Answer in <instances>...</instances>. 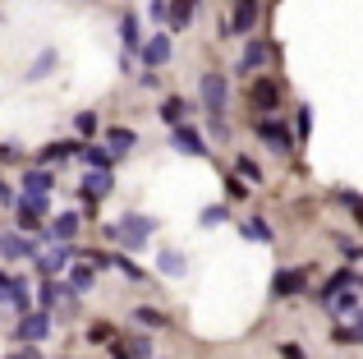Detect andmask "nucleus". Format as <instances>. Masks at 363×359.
Wrapping results in <instances>:
<instances>
[{"instance_id":"nucleus-1","label":"nucleus","mask_w":363,"mask_h":359,"mask_svg":"<svg viewBox=\"0 0 363 359\" xmlns=\"http://www.w3.org/2000/svg\"><path fill=\"white\" fill-rule=\"evenodd\" d=\"M152 231H157V221H152V216L129 212V216H120L116 226H106V240H116L124 253H138V249H147Z\"/></svg>"},{"instance_id":"nucleus-2","label":"nucleus","mask_w":363,"mask_h":359,"mask_svg":"<svg viewBox=\"0 0 363 359\" xmlns=\"http://www.w3.org/2000/svg\"><path fill=\"white\" fill-rule=\"evenodd\" d=\"M253 134L262 138V143L272 148L276 157H290V153H294V134H290V125H285V120H257Z\"/></svg>"},{"instance_id":"nucleus-3","label":"nucleus","mask_w":363,"mask_h":359,"mask_svg":"<svg viewBox=\"0 0 363 359\" xmlns=\"http://www.w3.org/2000/svg\"><path fill=\"white\" fill-rule=\"evenodd\" d=\"M198 92H203L207 116H225V101H230V83H225L221 74H203V79H198Z\"/></svg>"},{"instance_id":"nucleus-4","label":"nucleus","mask_w":363,"mask_h":359,"mask_svg":"<svg viewBox=\"0 0 363 359\" xmlns=\"http://www.w3.org/2000/svg\"><path fill=\"white\" fill-rule=\"evenodd\" d=\"M51 336V314H28V318H18V327H14V341L18 346H37V341H46Z\"/></svg>"},{"instance_id":"nucleus-5","label":"nucleus","mask_w":363,"mask_h":359,"mask_svg":"<svg viewBox=\"0 0 363 359\" xmlns=\"http://www.w3.org/2000/svg\"><path fill=\"white\" fill-rule=\"evenodd\" d=\"M170 55H175V42H170V33H157V37H147V42H143L138 60L147 65V70H161V65H170Z\"/></svg>"},{"instance_id":"nucleus-6","label":"nucleus","mask_w":363,"mask_h":359,"mask_svg":"<svg viewBox=\"0 0 363 359\" xmlns=\"http://www.w3.org/2000/svg\"><path fill=\"white\" fill-rule=\"evenodd\" d=\"M281 97H285V88H281V83H272V79H257L253 88H248V101H253L257 111H276V106H281Z\"/></svg>"},{"instance_id":"nucleus-7","label":"nucleus","mask_w":363,"mask_h":359,"mask_svg":"<svg viewBox=\"0 0 363 359\" xmlns=\"http://www.w3.org/2000/svg\"><path fill=\"white\" fill-rule=\"evenodd\" d=\"M69 258H74V249H69V244H55V249L37 253V272H42V277H60V272L69 267Z\"/></svg>"},{"instance_id":"nucleus-8","label":"nucleus","mask_w":363,"mask_h":359,"mask_svg":"<svg viewBox=\"0 0 363 359\" xmlns=\"http://www.w3.org/2000/svg\"><path fill=\"white\" fill-rule=\"evenodd\" d=\"M170 143H175L184 157H207V143L198 138V129H194V125H179V129H170Z\"/></svg>"},{"instance_id":"nucleus-9","label":"nucleus","mask_w":363,"mask_h":359,"mask_svg":"<svg viewBox=\"0 0 363 359\" xmlns=\"http://www.w3.org/2000/svg\"><path fill=\"white\" fill-rule=\"evenodd\" d=\"M111 184H116L111 171H88V175H83V184H79V194L88 198V203H101V198L111 194Z\"/></svg>"},{"instance_id":"nucleus-10","label":"nucleus","mask_w":363,"mask_h":359,"mask_svg":"<svg viewBox=\"0 0 363 359\" xmlns=\"http://www.w3.org/2000/svg\"><path fill=\"white\" fill-rule=\"evenodd\" d=\"M37 244L28 240V235H0V258L5 263H18V258H33Z\"/></svg>"},{"instance_id":"nucleus-11","label":"nucleus","mask_w":363,"mask_h":359,"mask_svg":"<svg viewBox=\"0 0 363 359\" xmlns=\"http://www.w3.org/2000/svg\"><path fill=\"white\" fill-rule=\"evenodd\" d=\"M267 60H272V42H257V37H248V46H244V55H240V74L262 70Z\"/></svg>"},{"instance_id":"nucleus-12","label":"nucleus","mask_w":363,"mask_h":359,"mask_svg":"<svg viewBox=\"0 0 363 359\" xmlns=\"http://www.w3.org/2000/svg\"><path fill=\"white\" fill-rule=\"evenodd\" d=\"M79 226H83V216H79V212H60L51 226H46V235H51V240H60V244H69L74 235H79Z\"/></svg>"},{"instance_id":"nucleus-13","label":"nucleus","mask_w":363,"mask_h":359,"mask_svg":"<svg viewBox=\"0 0 363 359\" xmlns=\"http://www.w3.org/2000/svg\"><path fill=\"white\" fill-rule=\"evenodd\" d=\"M51 189H55V175L46 171V166H33V171H23V194H42V198H51Z\"/></svg>"},{"instance_id":"nucleus-14","label":"nucleus","mask_w":363,"mask_h":359,"mask_svg":"<svg viewBox=\"0 0 363 359\" xmlns=\"http://www.w3.org/2000/svg\"><path fill=\"white\" fill-rule=\"evenodd\" d=\"M303 281H308V267H290V272H276L272 290H276V295H299Z\"/></svg>"},{"instance_id":"nucleus-15","label":"nucleus","mask_w":363,"mask_h":359,"mask_svg":"<svg viewBox=\"0 0 363 359\" xmlns=\"http://www.w3.org/2000/svg\"><path fill=\"white\" fill-rule=\"evenodd\" d=\"M120 37H124V55H129V60H133V55L143 51V42H147V37H143V28H138V18H133V14H124V18H120Z\"/></svg>"},{"instance_id":"nucleus-16","label":"nucleus","mask_w":363,"mask_h":359,"mask_svg":"<svg viewBox=\"0 0 363 359\" xmlns=\"http://www.w3.org/2000/svg\"><path fill=\"white\" fill-rule=\"evenodd\" d=\"M194 14H198V0H170V18L166 23L175 28V33H184V28L194 23Z\"/></svg>"},{"instance_id":"nucleus-17","label":"nucleus","mask_w":363,"mask_h":359,"mask_svg":"<svg viewBox=\"0 0 363 359\" xmlns=\"http://www.w3.org/2000/svg\"><path fill=\"white\" fill-rule=\"evenodd\" d=\"M240 235H244V240H253V244H272L276 240L272 226H267L262 216H244V221H240Z\"/></svg>"},{"instance_id":"nucleus-18","label":"nucleus","mask_w":363,"mask_h":359,"mask_svg":"<svg viewBox=\"0 0 363 359\" xmlns=\"http://www.w3.org/2000/svg\"><path fill=\"white\" fill-rule=\"evenodd\" d=\"M253 23H257V0H240V5H235V33H240V37H248V33H253Z\"/></svg>"},{"instance_id":"nucleus-19","label":"nucleus","mask_w":363,"mask_h":359,"mask_svg":"<svg viewBox=\"0 0 363 359\" xmlns=\"http://www.w3.org/2000/svg\"><path fill=\"white\" fill-rule=\"evenodd\" d=\"M157 267H161V277H184L189 263H184V253H179V249H161L157 253Z\"/></svg>"},{"instance_id":"nucleus-20","label":"nucleus","mask_w":363,"mask_h":359,"mask_svg":"<svg viewBox=\"0 0 363 359\" xmlns=\"http://www.w3.org/2000/svg\"><path fill=\"white\" fill-rule=\"evenodd\" d=\"M79 157L92 166V171H111V166H116V153H111V148H101V143H88Z\"/></svg>"},{"instance_id":"nucleus-21","label":"nucleus","mask_w":363,"mask_h":359,"mask_svg":"<svg viewBox=\"0 0 363 359\" xmlns=\"http://www.w3.org/2000/svg\"><path fill=\"white\" fill-rule=\"evenodd\" d=\"M106 148L116 157H124V153H133V148H138V134H133V129H106Z\"/></svg>"},{"instance_id":"nucleus-22","label":"nucleus","mask_w":363,"mask_h":359,"mask_svg":"<svg viewBox=\"0 0 363 359\" xmlns=\"http://www.w3.org/2000/svg\"><path fill=\"white\" fill-rule=\"evenodd\" d=\"M354 281H359V272H350V267H340V272H336V277H331V281H327V286H322V290H318V299H322V304H331V295H336V290H345V286H354Z\"/></svg>"},{"instance_id":"nucleus-23","label":"nucleus","mask_w":363,"mask_h":359,"mask_svg":"<svg viewBox=\"0 0 363 359\" xmlns=\"http://www.w3.org/2000/svg\"><path fill=\"white\" fill-rule=\"evenodd\" d=\"M55 60H60V55H55V46H46L42 55H37L33 65H28V83H37V79H46V74L55 70Z\"/></svg>"},{"instance_id":"nucleus-24","label":"nucleus","mask_w":363,"mask_h":359,"mask_svg":"<svg viewBox=\"0 0 363 359\" xmlns=\"http://www.w3.org/2000/svg\"><path fill=\"white\" fill-rule=\"evenodd\" d=\"M184 116H189V101H179V97H166V101H161V120H166L170 129L184 125Z\"/></svg>"},{"instance_id":"nucleus-25","label":"nucleus","mask_w":363,"mask_h":359,"mask_svg":"<svg viewBox=\"0 0 363 359\" xmlns=\"http://www.w3.org/2000/svg\"><path fill=\"white\" fill-rule=\"evenodd\" d=\"M92 281H97V272H92L88 263H74V267H69V290H74V295L92 290Z\"/></svg>"},{"instance_id":"nucleus-26","label":"nucleus","mask_w":363,"mask_h":359,"mask_svg":"<svg viewBox=\"0 0 363 359\" xmlns=\"http://www.w3.org/2000/svg\"><path fill=\"white\" fill-rule=\"evenodd\" d=\"M74 153H83V148L79 143H51V148H42L37 166H55V162H65V157H74Z\"/></svg>"},{"instance_id":"nucleus-27","label":"nucleus","mask_w":363,"mask_h":359,"mask_svg":"<svg viewBox=\"0 0 363 359\" xmlns=\"http://www.w3.org/2000/svg\"><path fill=\"white\" fill-rule=\"evenodd\" d=\"M327 309H331L336 318H359V314H363V304H359V295H354V290H350V295H336Z\"/></svg>"},{"instance_id":"nucleus-28","label":"nucleus","mask_w":363,"mask_h":359,"mask_svg":"<svg viewBox=\"0 0 363 359\" xmlns=\"http://www.w3.org/2000/svg\"><path fill=\"white\" fill-rule=\"evenodd\" d=\"M18 212H23V216H37V221H42V216L51 212V198H42V194H23V198H18Z\"/></svg>"},{"instance_id":"nucleus-29","label":"nucleus","mask_w":363,"mask_h":359,"mask_svg":"<svg viewBox=\"0 0 363 359\" xmlns=\"http://www.w3.org/2000/svg\"><path fill=\"white\" fill-rule=\"evenodd\" d=\"M111 267H120V272H124L129 281H143V267H138V263L129 258V253H116V258H111Z\"/></svg>"},{"instance_id":"nucleus-30","label":"nucleus","mask_w":363,"mask_h":359,"mask_svg":"<svg viewBox=\"0 0 363 359\" xmlns=\"http://www.w3.org/2000/svg\"><path fill=\"white\" fill-rule=\"evenodd\" d=\"M129 359H152V336H129Z\"/></svg>"},{"instance_id":"nucleus-31","label":"nucleus","mask_w":363,"mask_h":359,"mask_svg":"<svg viewBox=\"0 0 363 359\" xmlns=\"http://www.w3.org/2000/svg\"><path fill=\"white\" fill-rule=\"evenodd\" d=\"M74 129H79L83 138H92L97 134V111H79V116H74Z\"/></svg>"},{"instance_id":"nucleus-32","label":"nucleus","mask_w":363,"mask_h":359,"mask_svg":"<svg viewBox=\"0 0 363 359\" xmlns=\"http://www.w3.org/2000/svg\"><path fill=\"white\" fill-rule=\"evenodd\" d=\"M225 216H230V212H225V203H212V207H203V216H198V221H203V226H221Z\"/></svg>"},{"instance_id":"nucleus-33","label":"nucleus","mask_w":363,"mask_h":359,"mask_svg":"<svg viewBox=\"0 0 363 359\" xmlns=\"http://www.w3.org/2000/svg\"><path fill=\"white\" fill-rule=\"evenodd\" d=\"M294 129H299V138L313 134V111H308V106H299V116H294Z\"/></svg>"},{"instance_id":"nucleus-34","label":"nucleus","mask_w":363,"mask_h":359,"mask_svg":"<svg viewBox=\"0 0 363 359\" xmlns=\"http://www.w3.org/2000/svg\"><path fill=\"white\" fill-rule=\"evenodd\" d=\"M138 323H147V327H166V314H157V309H138Z\"/></svg>"},{"instance_id":"nucleus-35","label":"nucleus","mask_w":363,"mask_h":359,"mask_svg":"<svg viewBox=\"0 0 363 359\" xmlns=\"http://www.w3.org/2000/svg\"><path fill=\"white\" fill-rule=\"evenodd\" d=\"M235 171H240L244 180H253V184H257V180H262V171H257V166L248 162V157H240V162H235Z\"/></svg>"},{"instance_id":"nucleus-36","label":"nucleus","mask_w":363,"mask_h":359,"mask_svg":"<svg viewBox=\"0 0 363 359\" xmlns=\"http://www.w3.org/2000/svg\"><path fill=\"white\" fill-rule=\"evenodd\" d=\"M88 336H92V346H101V341H106V346H111V336H116V332H111V327H106V323H101V327H92V332H88Z\"/></svg>"},{"instance_id":"nucleus-37","label":"nucleus","mask_w":363,"mask_h":359,"mask_svg":"<svg viewBox=\"0 0 363 359\" xmlns=\"http://www.w3.org/2000/svg\"><path fill=\"white\" fill-rule=\"evenodd\" d=\"M9 295H14V277H5V272H0V304H9Z\"/></svg>"},{"instance_id":"nucleus-38","label":"nucleus","mask_w":363,"mask_h":359,"mask_svg":"<svg viewBox=\"0 0 363 359\" xmlns=\"http://www.w3.org/2000/svg\"><path fill=\"white\" fill-rule=\"evenodd\" d=\"M350 346H363V314L350 323Z\"/></svg>"},{"instance_id":"nucleus-39","label":"nucleus","mask_w":363,"mask_h":359,"mask_svg":"<svg viewBox=\"0 0 363 359\" xmlns=\"http://www.w3.org/2000/svg\"><path fill=\"white\" fill-rule=\"evenodd\" d=\"M0 207H18V198L9 194V184H5V180H0Z\"/></svg>"},{"instance_id":"nucleus-40","label":"nucleus","mask_w":363,"mask_h":359,"mask_svg":"<svg viewBox=\"0 0 363 359\" xmlns=\"http://www.w3.org/2000/svg\"><path fill=\"white\" fill-rule=\"evenodd\" d=\"M5 359H42V355H37L33 346H23V350H14V355H5Z\"/></svg>"},{"instance_id":"nucleus-41","label":"nucleus","mask_w":363,"mask_h":359,"mask_svg":"<svg viewBox=\"0 0 363 359\" xmlns=\"http://www.w3.org/2000/svg\"><path fill=\"white\" fill-rule=\"evenodd\" d=\"M281 355H285V359H303V350H299V346H281Z\"/></svg>"}]
</instances>
